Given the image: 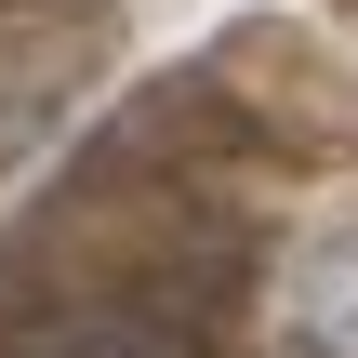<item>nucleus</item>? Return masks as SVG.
I'll return each mask as SVG.
<instances>
[{
	"instance_id": "1",
	"label": "nucleus",
	"mask_w": 358,
	"mask_h": 358,
	"mask_svg": "<svg viewBox=\"0 0 358 358\" xmlns=\"http://www.w3.org/2000/svg\"><path fill=\"white\" fill-rule=\"evenodd\" d=\"M53 358H173V345H146V332H66Z\"/></svg>"
}]
</instances>
